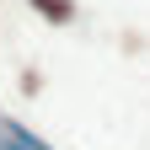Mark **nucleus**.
<instances>
[{
	"label": "nucleus",
	"instance_id": "obj_1",
	"mask_svg": "<svg viewBox=\"0 0 150 150\" xmlns=\"http://www.w3.org/2000/svg\"><path fill=\"white\" fill-rule=\"evenodd\" d=\"M0 150H32V145H22V139H11V134H6V145H0Z\"/></svg>",
	"mask_w": 150,
	"mask_h": 150
}]
</instances>
